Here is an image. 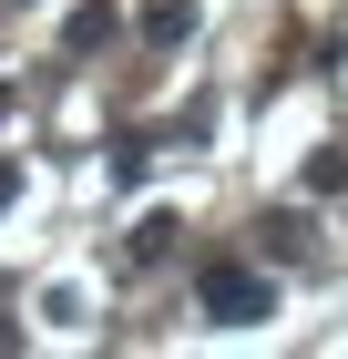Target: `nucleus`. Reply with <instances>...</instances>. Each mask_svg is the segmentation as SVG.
Segmentation results:
<instances>
[{"instance_id": "1", "label": "nucleus", "mask_w": 348, "mask_h": 359, "mask_svg": "<svg viewBox=\"0 0 348 359\" xmlns=\"http://www.w3.org/2000/svg\"><path fill=\"white\" fill-rule=\"evenodd\" d=\"M195 308H205V318H225V329H246V318H267V277L236 267V257H215V267L195 277Z\"/></svg>"}, {"instance_id": "2", "label": "nucleus", "mask_w": 348, "mask_h": 359, "mask_svg": "<svg viewBox=\"0 0 348 359\" xmlns=\"http://www.w3.org/2000/svg\"><path fill=\"white\" fill-rule=\"evenodd\" d=\"M62 41H72V52H103V41H113V11H103V0H82L72 21H62Z\"/></svg>"}, {"instance_id": "3", "label": "nucleus", "mask_w": 348, "mask_h": 359, "mask_svg": "<svg viewBox=\"0 0 348 359\" xmlns=\"http://www.w3.org/2000/svg\"><path fill=\"white\" fill-rule=\"evenodd\" d=\"M195 31V0H154V11H144V41H185Z\"/></svg>"}, {"instance_id": "4", "label": "nucleus", "mask_w": 348, "mask_h": 359, "mask_svg": "<svg viewBox=\"0 0 348 359\" xmlns=\"http://www.w3.org/2000/svg\"><path fill=\"white\" fill-rule=\"evenodd\" d=\"M11 195H21V175H11V165H0V205H11Z\"/></svg>"}]
</instances>
